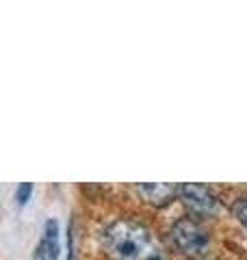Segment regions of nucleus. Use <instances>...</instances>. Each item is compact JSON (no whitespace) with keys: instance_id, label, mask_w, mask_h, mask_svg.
I'll use <instances>...</instances> for the list:
<instances>
[{"instance_id":"obj_1","label":"nucleus","mask_w":247,"mask_h":260,"mask_svg":"<svg viewBox=\"0 0 247 260\" xmlns=\"http://www.w3.org/2000/svg\"><path fill=\"white\" fill-rule=\"evenodd\" d=\"M102 247L113 260H167L165 247L154 232L130 217L115 219L104 228Z\"/></svg>"},{"instance_id":"obj_2","label":"nucleus","mask_w":247,"mask_h":260,"mask_svg":"<svg viewBox=\"0 0 247 260\" xmlns=\"http://www.w3.org/2000/svg\"><path fill=\"white\" fill-rule=\"evenodd\" d=\"M171 241L174 245L182 251L184 256L200 258L208 251L210 239L206 228L202 225L200 219H195L193 215H184L171 225Z\"/></svg>"},{"instance_id":"obj_3","label":"nucleus","mask_w":247,"mask_h":260,"mask_svg":"<svg viewBox=\"0 0 247 260\" xmlns=\"http://www.w3.org/2000/svg\"><path fill=\"white\" fill-rule=\"evenodd\" d=\"M178 198L182 200L189 215H193L195 219H208L219 213V198L204 184H195V182L180 184Z\"/></svg>"},{"instance_id":"obj_4","label":"nucleus","mask_w":247,"mask_h":260,"mask_svg":"<svg viewBox=\"0 0 247 260\" xmlns=\"http://www.w3.org/2000/svg\"><path fill=\"white\" fill-rule=\"evenodd\" d=\"M137 193L154 206H165L174 198H178L180 184H167V182H145V184H135Z\"/></svg>"},{"instance_id":"obj_5","label":"nucleus","mask_w":247,"mask_h":260,"mask_svg":"<svg viewBox=\"0 0 247 260\" xmlns=\"http://www.w3.org/2000/svg\"><path fill=\"white\" fill-rule=\"evenodd\" d=\"M232 215L243 228H247V198H236L232 202Z\"/></svg>"},{"instance_id":"obj_6","label":"nucleus","mask_w":247,"mask_h":260,"mask_svg":"<svg viewBox=\"0 0 247 260\" xmlns=\"http://www.w3.org/2000/svg\"><path fill=\"white\" fill-rule=\"evenodd\" d=\"M30 195H33V184L30 182H22L18 189H15V204L24 206L30 200Z\"/></svg>"},{"instance_id":"obj_7","label":"nucleus","mask_w":247,"mask_h":260,"mask_svg":"<svg viewBox=\"0 0 247 260\" xmlns=\"http://www.w3.org/2000/svg\"><path fill=\"white\" fill-rule=\"evenodd\" d=\"M33 260H54L52 254L48 251V247L44 245V241H39V245L35 249V254H33Z\"/></svg>"}]
</instances>
